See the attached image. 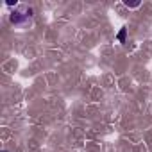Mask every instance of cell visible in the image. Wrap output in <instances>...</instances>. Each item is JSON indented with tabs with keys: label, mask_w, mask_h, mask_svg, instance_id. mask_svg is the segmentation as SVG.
Returning a JSON list of instances; mask_svg holds the SVG:
<instances>
[{
	"label": "cell",
	"mask_w": 152,
	"mask_h": 152,
	"mask_svg": "<svg viewBox=\"0 0 152 152\" xmlns=\"http://www.w3.org/2000/svg\"><path fill=\"white\" fill-rule=\"evenodd\" d=\"M9 20L16 27H27V25H31V20H32V9L27 7V6H18L11 13Z\"/></svg>",
	"instance_id": "cell-1"
},
{
	"label": "cell",
	"mask_w": 152,
	"mask_h": 152,
	"mask_svg": "<svg viewBox=\"0 0 152 152\" xmlns=\"http://www.w3.org/2000/svg\"><path fill=\"white\" fill-rule=\"evenodd\" d=\"M125 34H127V29H125V27H122V29H120V32H118V41H125Z\"/></svg>",
	"instance_id": "cell-2"
},
{
	"label": "cell",
	"mask_w": 152,
	"mask_h": 152,
	"mask_svg": "<svg viewBox=\"0 0 152 152\" xmlns=\"http://www.w3.org/2000/svg\"><path fill=\"white\" fill-rule=\"evenodd\" d=\"M124 4H125L127 7H138V6H140L141 2H140V0H138V2H129V0H125V2H124Z\"/></svg>",
	"instance_id": "cell-3"
},
{
	"label": "cell",
	"mask_w": 152,
	"mask_h": 152,
	"mask_svg": "<svg viewBox=\"0 0 152 152\" xmlns=\"http://www.w3.org/2000/svg\"><path fill=\"white\" fill-rule=\"evenodd\" d=\"M2 152H7V150H2Z\"/></svg>",
	"instance_id": "cell-4"
}]
</instances>
